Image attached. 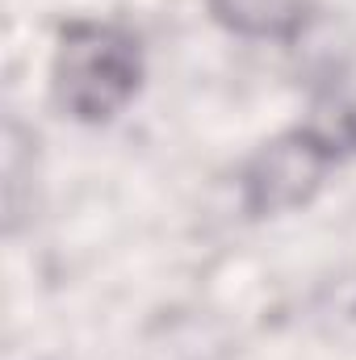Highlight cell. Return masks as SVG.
<instances>
[{"label": "cell", "mask_w": 356, "mask_h": 360, "mask_svg": "<svg viewBox=\"0 0 356 360\" xmlns=\"http://www.w3.org/2000/svg\"><path fill=\"white\" fill-rule=\"evenodd\" d=\"M143 84V51L113 21H72L55 51V96L76 122L117 117Z\"/></svg>", "instance_id": "6da1fadb"}, {"label": "cell", "mask_w": 356, "mask_h": 360, "mask_svg": "<svg viewBox=\"0 0 356 360\" xmlns=\"http://www.w3.org/2000/svg\"><path fill=\"white\" fill-rule=\"evenodd\" d=\"M344 155L306 122L281 139L265 143L248 168H243V210L256 214V218H268V214H285V210H298L306 205L319 184L327 176L331 164H340Z\"/></svg>", "instance_id": "7a4b0ae2"}, {"label": "cell", "mask_w": 356, "mask_h": 360, "mask_svg": "<svg viewBox=\"0 0 356 360\" xmlns=\"http://www.w3.org/2000/svg\"><path fill=\"white\" fill-rule=\"evenodd\" d=\"M210 13L243 38H293L310 17V0H210Z\"/></svg>", "instance_id": "3957f363"}]
</instances>
